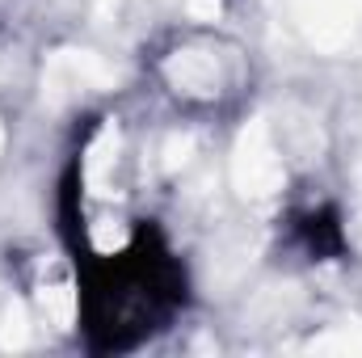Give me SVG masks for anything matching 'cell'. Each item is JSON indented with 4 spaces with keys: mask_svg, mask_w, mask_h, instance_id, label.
I'll use <instances>...</instances> for the list:
<instances>
[{
    "mask_svg": "<svg viewBox=\"0 0 362 358\" xmlns=\"http://www.w3.org/2000/svg\"><path fill=\"white\" fill-rule=\"evenodd\" d=\"M181 299V274L165 249L139 236L127 253L105 258L85 282V329L97 346H131L152 333Z\"/></svg>",
    "mask_w": 362,
    "mask_h": 358,
    "instance_id": "cell-1",
    "label": "cell"
}]
</instances>
